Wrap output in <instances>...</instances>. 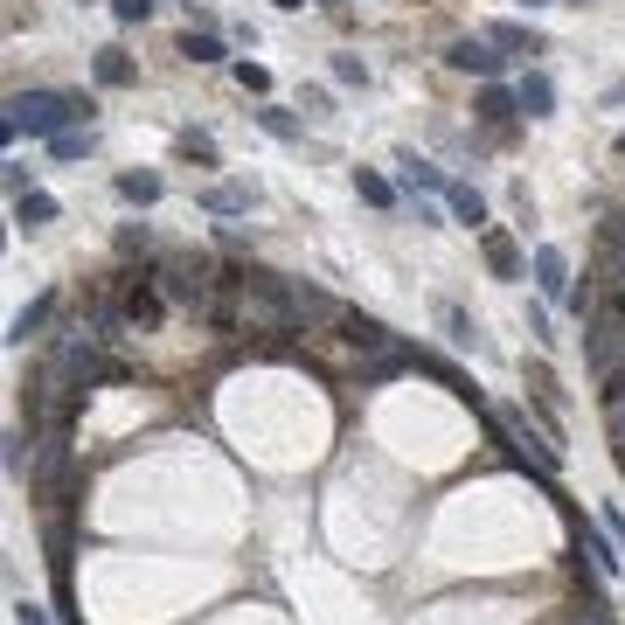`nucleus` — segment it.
I'll list each match as a JSON object with an SVG mask.
<instances>
[{
    "instance_id": "obj_1",
    "label": "nucleus",
    "mask_w": 625,
    "mask_h": 625,
    "mask_svg": "<svg viewBox=\"0 0 625 625\" xmlns=\"http://www.w3.org/2000/svg\"><path fill=\"white\" fill-rule=\"evenodd\" d=\"M70 119H91V98H77V91H14L8 98V140L14 132L56 140V132H70Z\"/></svg>"
},
{
    "instance_id": "obj_2",
    "label": "nucleus",
    "mask_w": 625,
    "mask_h": 625,
    "mask_svg": "<svg viewBox=\"0 0 625 625\" xmlns=\"http://www.w3.org/2000/svg\"><path fill=\"white\" fill-rule=\"evenodd\" d=\"M584 354H591V369H598V375L625 369V320H618L612 307L598 313V327H591V340H584Z\"/></svg>"
},
{
    "instance_id": "obj_3",
    "label": "nucleus",
    "mask_w": 625,
    "mask_h": 625,
    "mask_svg": "<svg viewBox=\"0 0 625 625\" xmlns=\"http://www.w3.org/2000/svg\"><path fill=\"white\" fill-rule=\"evenodd\" d=\"M334 327H340V340H348V348H362V354H389V348H396V334H389L375 313L340 307V313H334Z\"/></svg>"
},
{
    "instance_id": "obj_4",
    "label": "nucleus",
    "mask_w": 625,
    "mask_h": 625,
    "mask_svg": "<svg viewBox=\"0 0 625 625\" xmlns=\"http://www.w3.org/2000/svg\"><path fill=\"white\" fill-rule=\"evenodd\" d=\"M445 63H452V70H472V77H494L501 56H494V43H486V35H459V43L445 49Z\"/></svg>"
},
{
    "instance_id": "obj_5",
    "label": "nucleus",
    "mask_w": 625,
    "mask_h": 625,
    "mask_svg": "<svg viewBox=\"0 0 625 625\" xmlns=\"http://www.w3.org/2000/svg\"><path fill=\"white\" fill-rule=\"evenodd\" d=\"M536 286L549 299H570V257H563L556 243H542V251H536Z\"/></svg>"
},
{
    "instance_id": "obj_6",
    "label": "nucleus",
    "mask_w": 625,
    "mask_h": 625,
    "mask_svg": "<svg viewBox=\"0 0 625 625\" xmlns=\"http://www.w3.org/2000/svg\"><path fill=\"white\" fill-rule=\"evenodd\" d=\"M445 208H452V223H466V230H486V202H480V188L445 181Z\"/></svg>"
},
{
    "instance_id": "obj_7",
    "label": "nucleus",
    "mask_w": 625,
    "mask_h": 625,
    "mask_svg": "<svg viewBox=\"0 0 625 625\" xmlns=\"http://www.w3.org/2000/svg\"><path fill=\"white\" fill-rule=\"evenodd\" d=\"M160 307H167V299L146 286V278H132V286H125V327H154Z\"/></svg>"
},
{
    "instance_id": "obj_8",
    "label": "nucleus",
    "mask_w": 625,
    "mask_h": 625,
    "mask_svg": "<svg viewBox=\"0 0 625 625\" xmlns=\"http://www.w3.org/2000/svg\"><path fill=\"white\" fill-rule=\"evenodd\" d=\"M486 43L507 49V56H542V35L528 22H494V28H486Z\"/></svg>"
},
{
    "instance_id": "obj_9",
    "label": "nucleus",
    "mask_w": 625,
    "mask_h": 625,
    "mask_svg": "<svg viewBox=\"0 0 625 625\" xmlns=\"http://www.w3.org/2000/svg\"><path fill=\"white\" fill-rule=\"evenodd\" d=\"M515 98H521V111H528V119H549V111H556V84H549L542 70H528V77L515 84Z\"/></svg>"
},
{
    "instance_id": "obj_10",
    "label": "nucleus",
    "mask_w": 625,
    "mask_h": 625,
    "mask_svg": "<svg viewBox=\"0 0 625 625\" xmlns=\"http://www.w3.org/2000/svg\"><path fill=\"white\" fill-rule=\"evenodd\" d=\"M251 202H257V188H243V181H223V188H208V195H202L208 216H243Z\"/></svg>"
},
{
    "instance_id": "obj_11",
    "label": "nucleus",
    "mask_w": 625,
    "mask_h": 625,
    "mask_svg": "<svg viewBox=\"0 0 625 625\" xmlns=\"http://www.w3.org/2000/svg\"><path fill=\"white\" fill-rule=\"evenodd\" d=\"M91 77H98L105 91H125L132 84V56L125 49H98V56H91Z\"/></svg>"
},
{
    "instance_id": "obj_12",
    "label": "nucleus",
    "mask_w": 625,
    "mask_h": 625,
    "mask_svg": "<svg viewBox=\"0 0 625 625\" xmlns=\"http://www.w3.org/2000/svg\"><path fill=\"white\" fill-rule=\"evenodd\" d=\"M486 264H494V278H521V251L507 230H486Z\"/></svg>"
},
{
    "instance_id": "obj_13",
    "label": "nucleus",
    "mask_w": 625,
    "mask_h": 625,
    "mask_svg": "<svg viewBox=\"0 0 625 625\" xmlns=\"http://www.w3.org/2000/svg\"><path fill=\"white\" fill-rule=\"evenodd\" d=\"M472 111H480L486 125H507V119L521 111V98H515V91H501V84H486V91H480V105H472Z\"/></svg>"
},
{
    "instance_id": "obj_14",
    "label": "nucleus",
    "mask_w": 625,
    "mask_h": 625,
    "mask_svg": "<svg viewBox=\"0 0 625 625\" xmlns=\"http://www.w3.org/2000/svg\"><path fill=\"white\" fill-rule=\"evenodd\" d=\"M14 223H28V230H43V223H56V195H43V188L14 195Z\"/></svg>"
},
{
    "instance_id": "obj_15",
    "label": "nucleus",
    "mask_w": 625,
    "mask_h": 625,
    "mask_svg": "<svg viewBox=\"0 0 625 625\" xmlns=\"http://www.w3.org/2000/svg\"><path fill=\"white\" fill-rule=\"evenodd\" d=\"M56 313V292H43V299H28V307L22 313H14V327H8V340H14V348H22V340L35 334V327H43V320Z\"/></svg>"
},
{
    "instance_id": "obj_16",
    "label": "nucleus",
    "mask_w": 625,
    "mask_h": 625,
    "mask_svg": "<svg viewBox=\"0 0 625 625\" xmlns=\"http://www.w3.org/2000/svg\"><path fill=\"white\" fill-rule=\"evenodd\" d=\"M119 195H125V202H140V208H146V202H160V175L132 167V175H119Z\"/></svg>"
},
{
    "instance_id": "obj_17",
    "label": "nucleus",
    "mask_w": 625,
    "mask_h": 625,
    "mask_svg": "<svg viewBox=\"0 0 625 625\" xmlns=\"http://www.w3.org/2000/svg\"><path fill=\"white\" fill-rule=\"evenodd\" d=\"M577 536H584V556H591V563H598V570H604V577H618V549H612V542H604V536H598V528H591V521H584V528H577Z\"/></svg>"
},
{
    "instance_id": "obj_18",
    "label": "nucleus",
    "mask_w": 625,
    "mask_h": 625,
    "mask_svg": "<svg viewBox=\"0 0 625 625\" xmlns=\"http://www.w3.org/2000/svg\"><path fill=\"white\" fill-rule=\"evenodd\" d=\"M354 195H362L369 208H389V202H396V188H389L383 175H369V167H354Z\"/></svg>"
},
{
    "instance_id": "obj_19",
    "label": "nucleus",
    "mask_w": 625,
    "mask_h": 625,
    "mask_svg": "<svg viewBox=\"0 0 625 625\" xmlns=\"http://www.w3.org/2000/svg\"><path fill=\"white\" fill-rule=\"evenodd\" d=\"M396 175H404L410 188H445V175L431 160H417V154H396Z\"/></svg>"
},
{
    "instance_id": "obj_20",
    "label": "nucleus",
    "mask_w": 625,
    "mask_h": 625,
    "mask_svg": "<svg viewBox=\"0 0 625 625\" xmlns=\"http://www.w3.org/2000/svg\"><path fill=\"white\" fill-rule=\"evenodd\" d=\"M181 56H188V63H223V43H216V35H195V28H188V35H181Z\"/></svg>"
},
{
    "instance_id": "obj_21",
    "label": "nucleus",
    "mask_w": 625,
    "mask_h": 625,
    "mask_svg": "<svg viewBox=\"0 0 625 625\" xmlns=\"http://www.w3.org/2000/svg\"><path fill=\"white\" fill-rule=\"evenodd\" d=\"M175 154H181V160H195V167H216V140H202V132H181Z\"/></svg>"
},
{
    "instance_id": "obj_22",
    "label": "nucleus",
    "mask_w": 625,
    "mask_h": 625,
    "mask_svg": "<svg viewBox=\"0 0 625 625\" xmlns=\"http://www.w3.org/2000/svg\"><path fill=\"white\" fill-rule=\"evenodd\" d=\"M438 320H445V334L459 340V348H480V327H472V320H466L459 307H438Z\"/></svg>"
},
{
    "instance_id": "obj_23",
    "label": "nucleus",
    "mask_w": 625,
    "mask_h": 625,
    "mask_svg": "<svg viewBox=\"0 0 625 625\" xmlns=\"http://www.w3.org/2000/svg\"><path fill=\"white\" fill-rule=\"evenodd\" d=\"M49 154H56V160H84V154H91V125H84V132H56Z\"/></svg>"
},
{
    "instance_id": "obj_24",
    "label": "nucleus",
    "mask_w": 625,
    "mask_h": 625,
    "mask_svg": "<svg viewBox=\"0 0 625 625\" xmlns=\"http://www.w3.org/2000/svg\"><path fill=\"white\" fill-rule=\"evenodd\" d=\"M257 125L272 132V140H292V132H299V125H292V111H278V105H264V111H257Z\"/></svg>"
},
{
    "instance_id": "obj_25",
    "label": "nucleus",
    "mask_w": 625,
    "mask_h": 625,
    "mask_svg": "<svg viewBox=\"0 0 625 625\" xmlns=\"http://www.w3.org/2000/svg\"><path fill=\"white\" fill-rule=\"evenodd\" d=\"M334 84H369V63L362 56H334Z\"/></svg>"
},
{
    "instance_id": "obj_26",
    "label": "nucleus",
    "mask_w": 625,
    "mask_h": 625,
    "mask_svg": "<svg viewBox=\"0 0 625 625\" xmlns=\"http://www.w3.org/2000/svg\"><path fill=\"white\" fill-rule=\"evenodd\" d=\"M237 84L243 91H272V70H264V63H237Z\"/></svg>"
},
{
    "instance_id": "obj_27",
    "label": "nucleus",
    "mask_w": 625,
    "mask_h": 625,
    "mask_svg": "<svg viewBox=\"0 0 625 625\" xmlns=\"http://www.w3.org/2000/svg\"><path fill=\"white\" fill-rule=\"evenodd\" d=\"M111 14H119V22H146V14H154V0H111Z\"/></svg>"
},
{
    "instance_id": "obj_28",
    "label": "nucleus",
    "mask_w": 625,
    "mask_h": 625,
    "mask_svg": "<svg viewBox=\"0 0 625 625\" xmlns=\"http://www.w3.org/2000/svg\"><path fill=\"white\" fill-rule=\"evenodd\" d=\"M299 111H307V119H327L334 105H327V91H307V98H299Z\"/></svg>"
},
{
    "instance_id": "obj_29",
    "label": "nucleus",
    "mask_w": 625,
    "mask_h": 625,
    "mask_svg": "<svg viewBox=\"0 0 625 625\" xmlns=\"http://www.w3.org/2000/svg\"><path fill=\"white\" fill-rule=\"evenodd\" d=\"M14 625H49V612H43V604H28V598H22V604H14Z\"/></svg>"
},
{
    "instance_id": "obj_30",
    "label": "nucleus",
    "mask_w": 625,
    "mask_h": 625,
    "mask_svg": "<svg viewBox=\"0 0 625 625\" xmlns=\"http://www.w3.org/2000/svg\"><path fill=\"white\" fill-rule=\"evenodd\" d=\"M612 313H618V320H625V286H618V292H612Z\"/></svg>"
},
{
    "instance_id": "obj_31",
    "label": "nucleus",
    "mask_w": 625,
    "mask_h": 625,
    "mask_svg": "<svg viewBox=\"0 0 625 625\" xmlns=\"http://www.w3.org/2000/svg\"><path fill=\"white\" fill-rule=\"evenodd\" d=\"M278 8H307V0H278Z\"/></svg>"
},
{
    "instance_id": "obj_32",
    "label": "nucleus",
    "mask_w": 625,
    "mask_h": 625,
    "mask_svg": "<svg viewBox=\"0 0 625 625\" xmlns=\"http://www.w3.org/2000/svg\"><path fill=\"white\" fill-rule=\"evenodd\" d=\"M528 8H549V0H528Z\"/></svg>"
},
{
    "instance_id": "obj_33",
    "label": "nucleus",
    "mask_w": 625,
    "mask_h": 625,
    "mask_svg": "<svg viewBox=\"0 0 625 625\" xmlns=\"http://www.w3.org/2000/svg\"><path fill=\"white\" fill-rule=\"evenodd\" d=\"M618 154H625V132H618Z\"/></svg>"
},
{
    "instance_id": "obj_34",
    "label": "nucleus",
    "mask_w": 625,
    "mask_h": 625,
    "mask_svg": "<svg viewBox=\"0 0 625 625\" xmlns=\"http://www.w3.org/2000/svg\"><path fill=\"white\" fill-rule=\"evenodd\" d=\"M327 8H334V0H327Z\"/></svg>"
}]
</instances>
